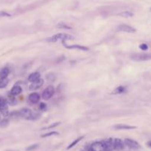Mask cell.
<instances>
[{
    "instance_id": "cell-34",
    "label": "cell",
    "mask_w": 151,
    "mask_h": 151,
    "mask_svg": "<svg viewBox=\"0 0 151 151\" xmlns=\"http://www.w3.org/2000/svg\"><path fill=\"white\" fill-rule=\"evenodd\" d=\"M150 11H151V8H150Z\"/></svg>"
},
{
    "instance_id": "cell-25",
    "label": "cell",
    "mask_w": 151,
    "mask_h": 151,
    "mask_svg": "<svg viewBox=\"0 0 151 151\" xmlns=\"http://www.w3.org/2000/svg\"><path fill=\"white\" fill-rule=\"evenodd\" d=\"M8 125H9V120H8V119H3L2 121L0 122V127H7Z\"/></svg>"
},
{
    "instance_id": "cell-2",
    "label": "cell",
    "mask_w": 151,
    "mask_h": 151,
    "mask_svg": "<svg viewBox=\"0 0 151 151\" xmlns=\"http://www.w3.org/2000/svg\"><path fill=\"white\" fill-rule=\"evenodd\" d=\"M132 60L136 61H145L151 60V53H136L130 56Z\"/></svg>"
},
{
    "instance_id": "cell-19",
    "label": "cell",
    "mask_w": 151,
    "mask_h": 151,
    "mask_svg": "<svg viewBox=\"0 0 151 151\" xmlns=\"http://www.w3.org/2000/svg\"><path fill=\"white\" fill-rule=\"evenodd\" d=\"M14 97L15 96L12 95L11 93L9 94L8 99H7V102H8V104H10V105H14L16 103H17V99H15V97Z\"/></svg>"
},
{
    "instance_id": "cell-1",
    "label": "cell",
    "mask_w": 151,
    "mask_h": 151,
    "mask_svg": "<svg viewBox=\"0 0 151 151\" xmlns=\"http://www.w3.org/2000/svg\"><path fill=\"white\" fill-rule=\"evenodd\" d=\"M74 37L71 35L67 34V33H58L54 36H51V37L48 38L46 39V42H56L58 40H62V41H67V40H73Z\"/></svg>"
},
{
    "instance_id": "cell-17",
    "label": "cell",
    "mask_w": 151,
    "mask_h": 151,
    "mask_svg": "<svg viewBox=\"0 0 151 151\" xmlns=\"http://www.w3.org/2000/svg\"><path fill=\"white\" fill-rule=\"evenodd\" d=\"M10 73V69L8 67H4L0 71V78H7Z\"/></svg>"
},
{
    "instance_id": "cell-15",
    "label": "cell",
    "mask_w": 151,
    "mask_h": 151,
    "mask_svg": "<svg viewBox=\"0 0 151 151\" xmlns=\"http://www.w3.org/2000/svg\"><path fill=\"white\" fill-rule=\"evenodd\" d=\"M40 78H41L40 73L36 72L31 73V74L28 76V78H27V80H28L29 82L32 83V82L36 81V80H39V79H40Z\"/></svg>"
},
{
    "instance_id": "cell-11",
    "label": "cell",
    "mask_w": 151,
    "mask_h": 151,
    "mask_svg": "<svg viewBox=\"0 0 151 151\" xmlns=\"http://www.w3.org/2000/svg\"><path fill=\"white\" fill-rule=\"evenodd\" d=\"M19 112H20V117H22V118H24V119H25V120H30L32 114H33V112H32L31 110L29 109V108H22V109L20 110Z\"/></svg>"
},
{
    "instance_id": "cell-24",
    "label": "cell",
    "mask_w": 151,
    "mask_h": 151,
    "mask_svg": "<svg viewBox=\"0 0 151 151\" xmlns=\"http://www.w3.org/2000/svg\"><path fill=\"white\" fill-rule=\"evenodd\" d=\"M10 117H11V119H13V120H16V119H18L21 117H20V114L19 111L18 112L14 111V112L11 113V114H10Z\"/></svg>"
},
{
    "instance_id": "cell-26",
    "label": "cell",
    "mask_w": 151,
    "mask_h": 151,
    "mask_svg": "<svg viewBox=\"0 0 151 151\" xmlns=\"http://www.w3.org/2000/svg\"><path fill=\"white\" fill-rule=\"evenodd\" d=\"M40 117V115H39V114H38V113H33L31 115V117H30V120H38V119Z\"/></svg>"
},
{
    "instance_id": "cell-28",
    "label": "cell",
    "mask_w": 151,
    "mask_h": 151,
    "mask_svg": "<svg viewBox=\"0 0 151 151\" xmlns=\"http://www.w3.org/2000/svg\"><path fill=\"white\" fill-rule=\"evenodd\" d=\"M11 14L5 12V11H0V18H2V17H11Z\"/></svg>"
},
{
    "instance_id": "cell-3",
    "label": "cell",
    "mask_w": 151,
    "mask_h": 151,
    "mask_svg": "<svg viewBox=\"0 0 151 151\" xmlns=\"http://www.w3.org/2000/svg\"><path fill=\"white\" fill-rule=\"evenodd\" d=\"M8 104V103L6 99L2 97H0V112L5 117H8L9 115Z\"/></svg>"
},
{
    "instance_id": "cell-16",
    "label": "cell",
    "mask_w": 151,
    "mask_h": 151,
    "mask_svg": "<svg viewBox=\"0 0 151 151\" xmlns=\"http://www.w3.org/2000/svg\"><path fill=\"white\" fill-rule=\"evenodd\" d=\"M116 129H118V130H132V129H136V126H132V125H116L114 126Z\"/></svg>"
},
{
    "instance_id": "cell-14",
    "label": "cell",
    "mask_w": 151,
    "mask_h": 151,
    "mask_svg": "<svg viewBox=\"0 0 151 151\" xmlns=\"http://www.w3.org/2000/svg\"><path fill=\"white\" fill-rule=\"evenodd\" d=\"M22 89L21 86H19V85H15V86L11 89L10 93L12 95H14V96H17V95L20 94L22 93Z\"/></svg>"
},
{
    "instance_id": "cell-27",
    "label": "cell",
    "mask_w": 151,
    "mask_h": 151,
    "mask_svg": "<svg viewBox=\"0 0 151 151\" xmlns=\"http://www.w3.org/2000/svg\"><path fill=\"white\" fill-rule=\"evenodd\" d=\"M59 133L56 131H52V132H50V133H45V134L42 135V137H48V136H53V135H58Z\"/></svg>"
},
{
    "instance_id": "cell-5",
    "label": "cell",
    "mask_w": 151,
    "mask_h": 151,
    "mask_svg": "<svg viewBox=\"0 0 151 151\" xmlns=\"http://www.w3.org/2000/svg\"><path fill=\"white\" fill-rule=\"evenodd\" d=\"M90 151H106L103 142H95L90 145Z\"/></svg>"
},
{
    "instance_id": "cell-30",
    "label": "cell",
    "mask_w": 151,
    "mask_h": 151,
    "mask_svg": "<svg viewBox=\"0 0 151 151\" xmlns=\"http://www.w3.org/2000/svg\"><path fill=\"white\" fill-rule=\"evenodd\" d=\"M139 48H140L142 50L146 51L148 49V45L147 44H142L139 45Z\"/></svg>"
},
{
    "instance_id": "cell-21",
    "label": "cell",
    "mask_w": 151,
    "mask_h": 151,
    "mask_svg": "<svg viewBox=\"0 0 151 151\" xmlns=\"http://www.w3.org/2000/svg\"><path fill=\"white\" fill-rule=\"evenodd\" d=\"M118 16L121 17H124V18H129V17H133V14L130 12V11H124V12H121L118 14Z\"/></svg>"
},
{
    "instance_id": "cell-9",
    "label": "cell",
    "mask_w": 151,
    "mask_h": 151,
    "mask_svg": "<svg viewBox=\"0 0 151 151\" xmlns=\"http://www.w3.org/2000/svg\"><path fill=\"white\" fill-rule=\"evenodd\" d=\"M44 84V80L43 79L40 78L39 80H36L34 82H32L31 84L29 86L28 89L30 91H35V90H37L39 89V88L42 87Z\"/></svg>"
},
{
    "instance_id": "cell-32",
    "label": "cell",
    "mask_w": 151,
    "mask_h": 151,
    "mask_svg": "<svg viewBox=\"0 0 151 151\" xmlns=\"http://www.w3.org/2000/svg\"><path fill=\"white\" fill-rule=\"evenodd\" d=\"M39 108V109L41 110V111H45V110L47 109L46 104L44 103V102H40Z\"/></svg>"
},
{
    "instance_id": "cell-23",
    "label": "cell",
    "mask_w": 151,
    "mask_h": 151,
    "mask_svg": "<svg viewBox=\"0 0 151 151\" xmlns=\"http://www.w3.org/2000/svg\"><path fill=\"white\" fill-rule=\"evenodd\" d=\"M57 27L60 29H65V30H71L72 27L66 24L64 22H59L57 24Z\"/></svg>"
},
{
    "instance_id": "cell-29",
    "label": "cell",
    "mask_w": 151,
    "mask_h": 151,
    "mask_svg": "<svg viewBox=\"0 0 151 151\" xmlns=\"http://www.w3.org/2000/svg\"><path fill=\"white\" fill-rule=\"evenodd\" d=\"M60 124H61V122H54V123H53V124H51V125L48 126V127H45V128H43V130H45V129H51V128H53V127H56V126L59 125Z\"/></svg>"
},
{
    "instance_id": "cell-33",
    "label": "cell",
    "mask_w": 151,
    "mask_h": 151,
    "mask_svg": "<svg viewBox=\"0 0 151 151\" xmlns=\"http://www.w3.org/2000/svg\"><path fill=\"white\" fill-rule=\"evenodd\" d=\"M82 151H90V148H89V149H85V150H83Z\"/></svg>"
},
{
    "instance_id": "cell-13",
    "label": "cell",
    "mask_w": 151,
    "mask_h": 151,
    "mask_svg": "<svg viewBox=\"0 0 151 151\" xmlns=\"http://www.w3.org/2000/svg\"><path fill=\"white\" fill-rule=\"evenodd\" d=\"M124 142L120 139H114V149L122 150L124 148Z\"/></svg>"
},
{
    "instance_id": "cell-18",
    "label": "cell",
    "mask_w": 151,
    "mask_h": 151,
    "mask_svg": "<svg viewBox=\"0 0 151 151\" xmlns=\"http://www.w3.org/2000/svg\"><path fill=\"white\" fill-rule=\"evenodd\" d=\"M126 92V88L124 86H120L116 88L113 91L112 94H121L124 93Z\"/></svg>"
},
{
    "instance_id": "cell-8",
    "label": "cell",
    "mask_w": 151,
    "mask_h": 151,
    "mask_svg": "<svg viewBox=\"0 0 151 151\" xmlns=\"http://www.w3.org/2000/svg\"><path fill=\"white\" fill-rule=\"evenodd\" d=\"M124 145H126L128 147L131 148V149L136 150V149H139V148L141 147L140 145H139L136 141L133 140V139L127 138V139H124Z\"/></svg>"
},
{
    "instance_id": "cell-7",
    "label": "cell",
    "mask_w": 151,
    "mask_h": 151,
    "mask_svg": "<svg viewBox=\"0 0 151 151\" xmlns=\"http://www.w3.org/2000/svg\"><path fill=\"white\" fill-rule=\"evenodd\" d=\"M62 44L64 45V47L69 49H79V50H82V51L89 50V48L85 46H82V45H79V44H73V45L67 44L65 41H62Z\"/></svg>"
},
{
    "instance_id": "cell-31",
    "label": "cell",
    "mask_w": 151,
    "mask_h": 151,
    "mask_svg": "<svg viewBox=\"0 0 151 151\" xmlns=\"http://www.w3.org/2000/svg\"><path fill=\"white\" fill-rule=\"evenodd\" d=\"M38 146H39V145H38L37 144H36V145H30V146H29L28 147L26 148V150H27V151L33 150H35V149H36V148H37V147H38Z\"/></svg>"
},
{
    "instance_id": "cell-4",
    "label": "cell",
    "mask_w": 151,
    "mask_h": 151,
    "mask_svg": "<svg viewBox=\"0 0 151 151\" xmlns=\"http://www.w3.org/2000/svg\"><path fill=\"white\" fill-rule=\"evenodd\" d=\"M55 93V89L53 86H48L42 92V98L45 100H48L53 96Z\"/></svg>"
},
{
    "instance_id": "cell-12",
    "label": "cell",
    "mask_w": 151,
    "mask_h": 151,
    "mask_svg": "<svg viewBox=\"0 0 151 151\" xmlns=\"http://www.w3.org/2000/svg\"><path fill=\"white\" fill-rule=\"evenodd\" d=\"M28 100L32 104L38 103L39 102V100H40V95H39V94L36 93V92L31 93L29 95Z\"/></svg>"
},
{
    "instance_id": "cell-22",
    "label": "cell",
    "mask_w": 151,
    "mask_h": 151,
    "mask_svg": "<svg viewBox=\"0 0 151 151\" xmlns=\"http://www.w3.org/2000/svg\"><path fill=\"white\" fill-rule=\"evenodd\" d=\"M83 138H84V136H80V137L77 138V139H76V140L73 141V142H72V143L70 144V145H69L68 147H67V149H70V148H72V147H74L76 145H77V144H78L79 142L80 141H81L82 139H83Z\"/></svg>"
},
{
    "instance_id": "cell-6",
    "label": "cell",
    "mask_w": 151,
    "mask_h": 151,
    "mask_svg": "<svg viewBox=\"0 0 151 151\" xmlns=\"http://www.w3.org/2000/svg\"><path fill=\"white\" fill-rule=\"evenodd\" d=\"M117 30L120 32H125L129 33H134L136 32V30L132 26L127 25V24H120L117 27Z\"/></svg>"
},
{
    "instance_id": "cell-20",
    "label": "cell",
    "mask_w": 151,
    "mask_h": 151,
    "mask_svg": "<svg viewBox=\"0 0 151 151\" xmlns=\"http://www.w3.org/2000/svg\"><path fill=\"white\" fill-rule=\"evenodd\" d=\"M9 80L8 78H0V89H3L8 86Z\"/></svg>"
},
{
    "instance_id": "cell-10",
    "label": "cell",
    "mask_w": 151,
    "mask_h": 151,
    "mask_svg": "<svg viewBox=\"0 0 151 151\" xmlns=\"http://www.w3.org/2000/svg\"><path fill=\"white\" fill-rule=\"evenodd\" d=\"M105 145V150L106 151H112L114 149V139L110 138V139H105V141H102Z\"/></svg>"
}]
</instances>
